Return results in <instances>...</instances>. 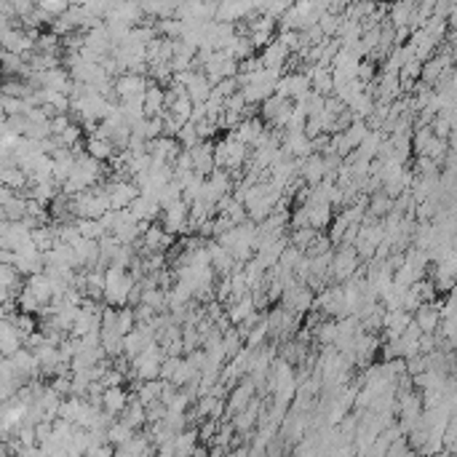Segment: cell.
<instances>
[{
    "mask_svg": "<svg viewBox=\"0 0 457 457\" xmlns=\"http://www.w3.org/2000/svg\"><path fill=\"white\" fill-rule=\"evenodd\" d=\"M129 393H131V391H126L123 385H113V388H107L105 391V409L113 412V414H121V412L129 407V401H131Z\"/></svg>",
    "mask_w": 457,
    "mask_h": 457,
    "instance_id": "cell-12",
    "label": "cell"
},
{
    "mask_svg": "<svg viewBox=\"0 0 457 457\" xmlns=\"http://www.w3.org/2000/svg\"><path fill=\"white\" fill-rule=\"evenodd\" d=\"M73 123H75V121H73V115H70V113H57V115L51 118V131H54V137L61 134V131H67Z\"/></svg>",
    "mask_w": 457,
    "mask_h": 457,
    "instance_id": "cell-34",
    "label": "cell"
},
{
    "mask_svg": "<svg viewBox=\"0 0 457 457\" xmlns=\"http://www.w3.org/2000/svg\"><path fill=\"white\" fill-rule=\"evenodd\" d=\"M289 225H291V230L307 228V225H310V209H307V206H297L289 217Z\"/></svg>",
    "mask_w": 457,
    "mask_h": 457,
    "instance_id": "cell-33",
    "label": "cell"
},
{
    "mask_svg": "<svg viewBox=\"0 0 457 457\" xmlns=\"http://www.w3.org/2000/svg\"><path fill=\"white\" fill-rule=\"evenodd\" d=\"M75 225H78V230H80V235H86V238H96V241L107 233V230L102 228V222L94 219V217H80Z\"/></svg>",
    "mask_w": 457,
    "mask_h": 457,
    "instance_id": "cell-24",
    "label": "cell"
},
{
    "mask_svg": "<svg viewBox=\"0 0 457 457\" xmlns=\"http://www.w3.org/2000/svg\"><path fill=\"white\" fill-rule=\"evenodd\" d=\"M252 3H254V6H257L259 11H262V8H265V6H268V0H252Z\"/></svg>",
    "mask_w": 457,
    "mask_h": 457,
    "instance_id": "cell-40",
    "label": "cell"
},
{
    "mask_svg": "<svg viewBox=\"0 0 457 457\" xmlns=\"http://www.w3.org/2000/svg\"><path fill=\"white\" fill-rule=\"evenodd\" d=\"M193 107H196V102L190 99V94H182V96L171 105V113H174L182 123H187L190 121V115H193Z\"/></svg>",
    "mask_w": 457,
    "mask_h": 457,
    "instance_id": "cell-28",
    "label": "cell"
},
{
    "mask_svg": "<svg viewBox=\"0 0 457 457\" xmlns=\"http://www.w3.org/2000/svg\"><path fill=\"white\" fill-rule=\"evenodd\" d=\"M329 249H335L332 238H329V233H326V235H321V233H319V235L313 238V244L305 249V254H310V257H319V254H326Z\"/></svg>",
    "mask_w": 457,
    "mask_h": 457,
    "instance_id": "cell-31",
    "label": "cell"
},
{
    "mask_svg": "<svg viewBox=\"0 0 457 457\" xmlns=\"http://www.w3.org/2000/svg\"><path fill=\"white\" fill-rule=\"evenodd\" d=\"M364 259L358 257V252H356V246L351 244H342L337 246L335 252V262H332V275H329V281H335V284H345L348 278H351L356 270H358V265H361Z\"/></svg>",
    "mask_w": 457,
    "mask_h": 457,
    "instance_id": "cell-1",
    "label": "cell"
},
{
    "mask_svg": "<svg viewBox=\"0 0 457 457\" xmlns=\"http://www.w3.org/2000/svg\"><path fill=\"white\" fill-rule=\"evenodd\" d=\"M19 348H24V337L19 335L14 321L3 319V324H0V353L3 356H14Z\"/></svg>",
    "mask_w": 457,
    "mask_h": 457,
    "instance_id": "cell-8",
    "label": "cell"
},
{
    "mask_svg": "<svg viewBox=\"0 0 457 457\" xmlns=\"http://www.w3.org/2000/svg\"><path fill=\"white\" fill-rule=\"evenodd\" d=\"M27 99L22 96H11V94H3V115H22L27 113Z\"/></svg>",
    "mask_w": 457,
    "mask_h": 457,
    "instance_id": "cell-27",
    "label": "cell"
},
{
    "mask_svg": "<svg viewBox=\"0 0 457 457\" xmlns=\"http://www.w3.org/2000/svg\"><path fill=\"white\" fill-rule=\"evenodd\" d=\"M321 230H316V228H310V225H307V228H297V230H291L289 235H291V244L294 246H300V249H307V246L313 244V238H316V235H319Z\"/></svg>",
    "mask_w": 457,
    "mask_h": 457,
    "instance_id": "cell-26",
    "label": "cell"
},
{
    "mask_svg": "<svg viewBox=\"0 0 457 457\" xmlns=\"http://www.w3.org/2000/svg\"><path fill=\"white\" fill-rule=\"evenodd\" d=\"M449 150L457 152V131H452V134H449Z\"/></svg>",
    "mask_w": 457,
    "mask_h": 457,
    "instance_id": "cell-38",
    "label": "cell"
},
{
    "mask_svg": "<svg viewBox=\"0 0 457 457\" xmlns=\"http://www.w3.org/2000/svg\"><path fill=\"white\" fill-rule=\"evenodd\" d=\"M393 201L396 198H391L385 190H377V193L369 196V209H366V212L372 214V217H377V219H382L385 214L393 209Z\"/></svg>",
    "mask_w": 457,
    "mask_h": 457,
    "instance_id": "cell-18",
    "label": "cell"
},
{
    "mask_svg": "<svg viewBox=\"0 0 457 457\" xmlns=\"http://www.w3.org/2000/svg\"><path fill=\"white\" fill-rule=\"evenodd\" d=\"M27 407L30 404H24L19 398L3 401V407H0V433H14L16 428L27 420Z\"/></svg>",
    "mask_w": 457,
    "mask_h": 457,
    "instance_id": "cell-3",
    "label": "cell"
},
{
    "mask_svg": "<svg viewBox=\"0 0 457 457\" xmlns=\"http://www.w3.org/2000/svg\"><path fill=\"white\" fill-rule=\"evenodd\" d=\"M414 321L420 324L423 332H439L442 326V303L430 300V303H423L417 310H414Z\"/></svg>",
    "mask_w": 457,
    "mask_h": 457,
    "instance_id": "cell-6",
    "label": "cell"
},
{
    "mask_svg": "<svg viewBox=\"0 0 457 457\" xmlns=\"http://www.w3.org/2000/svg\"><path fill=\"white\" fill-rule=\"evenodd\" d=\"M407 452H414L407 436H401V439H396V442H391V447H388V455H407Z\"/></svg>",
    "mask_w": 457,
    "mask_h": 457,
    "instance_id": "cell-36",
    "label": "cell"
},
{
    "mask_svg": "<svg viewBox=\"0 0 457 457\" xmlns=\"http://www.w3.org/2000/svg\"><path fill=\"white\" fill-rule=\"evenodd\" d=\"M155 27H158V35H164V38H171V41H180L182 38V19L180 16L155 19Z\"/></svg>",
    "mask_w": 457,
    "mask_h": 457,
    "instance_id": "cell-21",
    "label": "cell"
},
{
    "mask_svg": "<svg viewBox=\"0 0 457 457\" xmlns=\"http://www.w3.org/2000/svg\"><path fill=\"white\" fill-rule=\"evenodd\" d=\"M385 137H388V134L380 131V129H377V131H369V134L364 137V142L358 145V152L366 155V158H377V155H380L382 142H385Z\"/></svg>",
    "mask_w": 457,
    "mask_h": 457,
    "instance_id": "cell-19",
    "label": "cell"
},
{
    "mask_svg": "<svg viewBox=\"0 0 457 457\" xmlns=\"http://www.w3.org/2000/svg\"><path fill=\"white\" fill-rule=\"evenodd\" d=\"M134 436H137V428L129 426L123 417H118L113 426L107 428V439H110V444H115V447H121V444L131 442Z\"/></svg>",
    "mask_w": 457,
    "mask_h": 457,
    "instance_id": "cell-16",
    "label": "cell"
},
{
    "mask_svg": "<svg viewBox=\"0 0 457 457\" xmlns=\"http://www.w3.org/2000/svg\"><path fill=\"white\" fill-rule=\"evenodd\" d=\"M297 164H300V174H303V180L310 184V187H316V184L324 182V177H326L324 152H310L307 158H297Z\"/></svg>",
    "mask_w": 457,
    "mask_h": 457,
    "instance_id": "cell-5",
    "label": "cell"
},
{
    "mask_svg": "<svg viewBox=\"0 0 457 457\" xmlns=\"http://www.w3.org/2000/svg\"><path fill=\"white\" fill-rule=\"evenodd\" d=\"M259 57L265 61V67H286V61H289V57H291V48L275 38L273 43H268V46L262 48Z\"/></svg>",
    "mask_w": 457,
    "mask_h": 457,
    "instance_id": "cell-9",
    "label": "cell"
},
{
    "mask_svg": "<svg viewBox=\"0 0 457 457\" xmlns=\"http://www.w3.org/2000/svg\"><path fill=\"white\" fill-rule=\"evenodd\" d=\"M86 150L92 152L94 158H99V161H110V158L115 155V145H113L110 139H102V137H96V134H89V137H86Z\"/></svg>",
    "mask_w": 457,
    "mask_h": 457,
    "instance_id": "cell-17",
    "label": "cell"
},
{
    "mask_svg": "<svg viewBox=\"0 0 457 457\" xmlns=\"http://www.w3.org/2000/svg\"><path fill=\"white\" fill-rule=\"evenodd\" d=\"M177 139L182 142V147H187V150H193L196 145H201V137H198V129H196V123L187 121L180 129V134H177Z\"/></svg>",
    "mask_w": 457,
    "mask_h": 457,
    "instance_id": "cell-29",
    "label": "cell"
},
{
    "mask_svg": "<svg viewBox=\"0 0 457 457\" xmlns=\"http://www.w3.org/2000/svg\"><path fill=\"white\" fill-rule=\"evenodd\" d=\"M166 110V89L152 80L147 94H145V113L147 115H161Z\"/></svg>",
    "mask_w": 457,
    "mask_h": 457,
    "instance_id": "cell-11",
    "label": "cell"
},
{
    "mask_svg": "<svg viewBox=\"0 0 457 457\" xmlns=\"http://www.w3.org/2000/svg\"><path fill=\"white\" fill-rule=\"evenodd\" d=\"M121 417L129 423V426H134L139 430V428H147V407L142 404L137 398V393L131 396V401H129V407L121 412Z\"/></svg>",
    "mask_w": 457,
    "mask_h": 457,
    "instance_id": "cell-14",
    "label": "cell"
},
{
    "mask_svg": "<svg viewBox=\"0 0 457 457\" xmlns=\"http://www.w3.org/2000/svg\"><path fill=\"white\" fill-rule=\"evenodd\" d=\"M196 129H198V137L201 139H212L217 131H219V123L212 121V118H203L201 123H196Z\"/></svg>",
    "mask_w": 457,
    "mask_h": 457,
    "instance_id": "cell-35",
    "label": "cell"
},
{
    "mask_svg": "<svg viewBox=\"0 0 457 457\" xmlns=\"http://www.w3.org/2000/svg\"><path fill=\"white\" fill-rule=\"evenodd\" d=\"M254 391H257V382L246 375L244 380L238 382V385L228 393V414H225V420H233L238 412L246 409V407L252 404V398H254Z\"/></svg>",
    "mask_w": 457,
    "mask_h": 457,
    "instance_id": "cell-2",
    "label": "cell"
},
{
    "mask_svg": "<svg viewBox=\"0 0 457 457\" xmlns=\"http://www.w3.org/2000/svg\"><path fill=\"white\" fill-rule=\"evenodd\" d=\"M145 345H150L147 340H145V335L139 332V329H134V332H129V335H123V353L134 361L139 353L145 351Z\"/></svg>",
    "mask_w": 457,
    "mask_h": 457,
    "instance_id": "cell-20",
    "label": "cell"
},
{
    "mask_svg": "<svg viewBox=\"0 0 457 457\" xmlns=\"http://www.w3.org/2000/svg\"><path fill=\"white\" fill-rule=\"evenodd\" d=\"M0 184H8V187L19 190V193H24L30 187V174L22 166H6L0 171Z\"/></svg>",
    "mask_w": 457,
    "mask_h": 457,
    "instance_id": "cell-13",
    "label": "cell"
},
{
    "mask_svg": "<svg viewBox=\"0 0 457 457\" xmlns=\"http://www.w3.org/2000/svg\"><path fill=\"white\" fill-rule=\"evenodd\" d=\"M212 89L214 83L209 80V75L203 73V70H196L193 78H190V83H187V94H190V99L201 105V102H206L209 96H212Z\"/></svg>",
    "mask_w": 457,
    "mask_h": 457,
    "instance_id": "cell-10",
    "label": "cell"
},
{
    "mask_svg": "<svg viewBox=\"0 0 457 457\" xmlns=\"http://www.w3.org/2000/svg\"><path fill=\"white\" fill-rule=\"evenodd\" d=\"M449 27H455L457 30V3H455V8H452V16H449Z\"/></svg>",
    "mask_w": 457,
    "mask_h": 457,
    "instance_id": "cell-39",
    "label": "cell"
},
{
    "mask_svg": "<svg viewBox=\"0 0 457 457\" xmlns=\"http://www.w3.org/2000/svg\"><path fill=\"white\" fill-rule=\"evenodd\" d=\"M147 150H150V155L155 158V161H166V164H171V166H174L177 155L182 152V142H180L177 137H168V134H164V137L150 139Z\"/></svg>",
    "mask_w": 457,
    "mask_h": 457,
    "instance_id": "cell-4",
    "label": "cell"
},
{
    "mask_svg": "<svg viewBox=\"0 0 457 457\" xmlns=\"http://www.w3.org/2000/svg\"><path fill=\"white\" fill-rule=\"evenodd\" d=\"M180 364H182V356H166L164 364H161V380H174Z\"/></svg>",
    "mask_w": 457,
    "mask_h": 457,
    "instance_id": "cell-32",
    "label": "cell"
},
{
    "mask_svg": "<svg viewBox=\"0 0 457 457\" xmlns=\"http://www.w3.org/2000/svg\"><path fill=\"white\" fill-rule=\"evenodd\" d=\"M3 209V219H24L27 217V196L24 193H16L14 201H8Z\"/></svg>",
    "mask_w": 457,
    "mask_h": 457,
    "instance_id": "cell-22",
    "label": "cell"
},
{
    "mask_svg": "<svg viewBox=\"0 0 457 457\" xmlns=\"http://www.w3.org/2000/svg\"><path fill=\"white\" fill-rule=\"evenodd\" d=\"M83 345H89V348H96V345H102V329H92L89 335L83 337Z\"/></svg>",
    "mask_w": 457,
    "mask_h": 457,
    "instance_id": "cell-37",
    "label": "cell"
},
{
    "mask_svg": "<svg viewBox=\"0 0 457 457\" xmlns=\"http://www.w3.org/2000/svg\"><path fill=\"white\" fill-rule=\"evenodd\" d=\"M115 329H118L121 335H129V332L137 329V313H134V305H123V307H118V324H115Z\"/></svg>",
    "mask_w": 457,
    "mask_h": 457,
    "instance_id": "cell-23",
    "label": "cell"
},
{
    "mask_svg": "<svg viewBox=\"0 0 457 457\" xmlns=\"http://www.w3.org/2000/svg\"><path fill=\"white\" fill-rule=\"evenodd\" d=\"M313 335H316L319 345H332V342H337V337H340V321L326 316L319 326H313Z\"/></svg>",
    "mask_w": 457,
    "mask_h": 457,
    "instance_id": "cell-15",
    "label": "cell"
},
{
    "mask_svg": "<svg viewBox=\"0 0 457 457\" xmlns=\"http://www.w3.org/2000/svg\"><path fill=\"white\" fill-rule=\"evenodd\" d=\"M369 131H372V129L366 126V121H353L351 126L345 129V134H348V139H351L353 147H358V145L364 142V137L369 134Z\"/></svg>",
    "mask_w": 457,
    "mask_h": 457,
    "instance_id": "cell-30",
    "label": "cell"
},
{
    "mask_svg": "<svg viewBox=\"0 0 457 457\" xmlns=\"http://www.w3.org/2000/svg\"><path fill=\"white\" fill-rule=\"evenodd\" d=\"M348 228H351V219L342 212L335 214V219H332V225H329V238H332V244L342 246V238H345V230Z\"/></svg>",
    "mask_w": 457,
    "mask_h": 457,
    "instance_id": "cell-25",
    "label": "cell"
},
{
    "mask_svg": "<svg viewBox=\"0 0 457 457\" xmlns=\"http://www.w3.org/2000/svg\"><path fill=\"white\" fill-rule=\"evenodd\" d=\"M152 80H147L145 75L139 73H123V75L115 78V94L118 96H137V94H145L150 89Z\"/></svg>",
    "mask_w": 457,
    "mask_h": 457,
    "instance_id": "cell-7",
    "label": "cell"
}]
</instances>
